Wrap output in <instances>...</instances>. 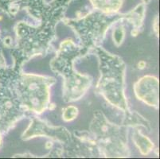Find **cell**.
Listing matches in <instances>:
<instances>
[{"label":"cell","instance_id":"1","mask_svg":"<svg viewBox=\"0 0 160 159\" xmlns=\"http://www.w3.org/2000/svg\"><path fill=\"white\" fill-rule=\"evenodd\" d=\"M97 8L104 11H115L120 8L122 0H90Z\"/></svg>","mask_w":160,"mask_h":159},{"label":"cell","instance_id":"2","mask_svg":"<svg viewBox=\"0 0 160 159\" xmlns=\"http://www.w3.org/2000/svg\"><path fill=\"white\" fill-rule=\"evenodd\" d=\"M2 68H3V59H2V54H1V51H0V72Z\"/></svg>","mask_w":160,"mask_h":159},{"label":"cell","instance_id":"3","mask_svg":"<svg viewBox=\"0 0 160 159\" xmlns=\"http://www.w3.org/2000/svg\"><path fill=\"white\" fill-rule=\"evenodd\" d=\"M142 1H143V2H144L145 3H148V2H150V0H142Z\"/></svg>","mask_w":160,"mask_h":159},{"label":"cell","instance_id":"4","mask_svg":"<svg viewBox=\"0 0 160 159\" xmlns=\"http://www.w3.org/2000/svg\"><path fill=\"white\" fill-rule=\"evenodd\" d=\"M0 146H1V137H0Z\"/></svg>","mask_w":160,"mask_h":159}]
</instances>
